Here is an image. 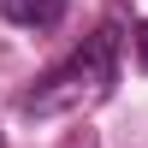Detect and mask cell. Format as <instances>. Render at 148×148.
<instances>
[{"label":"cell","instance_id":"cell-2","mask_svg":"<svg viewBox=\"0 0 148 148\" xmlns=\"http://www.w3.org/2000/svg\"><path fill=\"white\" fill-rule=\"evenodd\" d=\"M0 12L12 24H24V30H53L65 18V0H0Z\"/></svg>","mask_w":148,"mask_h":148},{"label":"cell","instance_id":"cell-1","mask_svg":"<svg viewBox=\"0 0 148 148\" xmlns=\"http://www.w3.org/2000/svg\"><path fill=\"white\" fill-rule=\"evenodd\" d=\"M113 83H119V24H101L53 71H42L36 89L18 95V113H30V119H65V113H83V107L107 101Z\"/></svg>","mask_w":148,"mask_h":148},{"label":"cell","instance_id":"cell-3","mask_svg":"<svg viewBox=\"0 0 148 148\" xmlns=\"http://www.w3.org/2000/svg\"><path fill=\"white\" fill-rule=\"evenodd\" d=\"M130 42H136V59H142V71H148V18L136 24V36H130Z\"/></svg>","mask_w":148,"mask_h":148}]
</instances>
